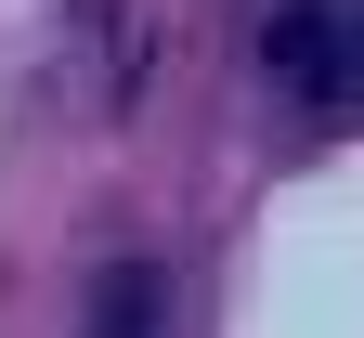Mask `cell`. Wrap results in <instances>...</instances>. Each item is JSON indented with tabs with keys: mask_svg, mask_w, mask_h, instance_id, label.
Masks as SVG:
<instances>
[{
	"mask_svg": "<svg viewBox=\"0 0 364 338\" xmlns=\"http://www.w3.org/2000/svg\"><path fill=\"white\" fill-rule=\"evenodd\" d=\"M273 65L312 105H364V0H287L273 14Z\"/></svg>",
	"mask_w": 364,
	"mask_h": 338,
	"instance_id": "obj_1",
	"label": "cell"
},
{
	"mask_svg": "<svg viewBox=\"0 0 364 338\" xmlns=\"http://www.w3.org/2000/svg\"><path fill=\"white\" fill-rule=\"evenodd\" d=\"M144 325H156V273H144V260H117V273H105V312H91V338H144Z\"/></svg>",
	"mask_w": 364,
	"mask_h": 338,
	"instance_id": "obj_2",
	"label": "cell"
}]
</instances>
